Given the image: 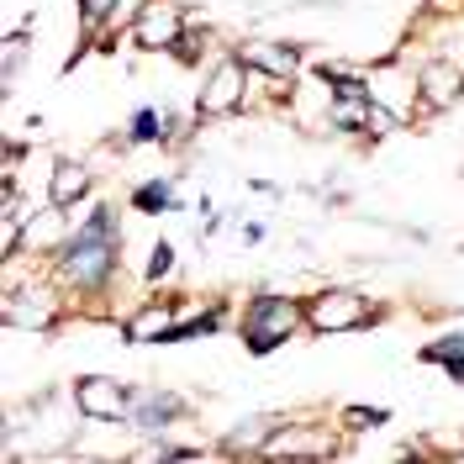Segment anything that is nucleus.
Returning a JSON list of instances; mask_svg holds the SVG:
<instances>
[{
  "label": "nucleus",
  "mask_w": 464,
  "mask_h": 464,
  "mask_svg": "<svg viewBox=\"0 0 464 464\" xmlns=\"http://www.w3.org/2000/svg\"><path fill=\"white\" fill-rule=\"evenodd\" d=\"M364 317H370V312H364V301H359L353 290H327V295H317V301H312V327H322V333L359 327Z\"/></svg>",
  "instance_id": "obj_4"
},
{
  "label": "nucleus",
  "mask_w": 464,
  "mask_h": 464,
  "mask_svg": "<svg viewBox=\"0 0 464 464\" xmlns=\"http://www.w3.org/2000/svg\"><path fill=\"white\" fill-rule=\"evenodd\" d=\"M243 58L269 74H295V48H285V43H254V48H243Z\"/></svg>",
  "instance_id": "obj_7"
},
{
  "label": "nucleus",
  "mask_w": 464,
  "mask_h": 464,
  "mask_svg": "<svg viewBox=\"0 0 464 464\" xmlns=\"http://www.w3.org/2000/svg\"><path fill=\"white\" fill-rule=\"evenodd\" d=\"M106 11H111V0H85V16H90V22H106Z\"/></svg>",
  "instance_id": "obj_17"
},
{
  "label": "nucleus",
  "mask_w": 464,
  "mask_h": 464,
  "mask_svg": "<svg viewBox=\"0 0 464 464\" xmlns=\"http://www.w3.org/2000/svg\"><path fill=\"white\" fill-rule=\"evenodd\" d=\"M74 401H80V411H85V417H101V422H121V411L132 406V396H127L116 380L90 375V380H80V385H74Z\"/></svg>",
  "instance_id": "obj_3"
},
{
  "label": "nucleus",
  "mask_w": 464,
  "mask_h": 464,
  "mask_svg": "<svg viewBox=\"0 0 464 464\" xmlns=\"http://www.w3.org/2000/svg\"><path fill=\"white\" fill-rule=\"evenodd\" d=\"M169 264H174V248H169V243H159V248H153V280H159V275H169Z\"/></svg>",
  "instance_id": "obj_14"
},
{
  "label": "nucleus",
  "mask_w": 464,
  "mask_h": 464,
  "mask_svg": "<svg viewBox=\"0 0 464 464\" xmlns=\"http://www.w3.org/2000/svg\"><path fill=\"white\" fill-rule=\"evenodd\" d=\"M237 101H243V63H237V58H227V63L211 74V85L201 90V111H211V116L232 111Z\"/></svg>",
  "instance_id": "obj_6"
},
{
  "label": "nucleus",
  "mask_w": 464,
  "mask_h": 464,
  "mask_svg": "<svg viewBox=\"0 0 464 464\" xmlns=\"http://www.w3.org/2000/svg\"><path fill=\"white\" fill-rule=\"evenodd\" d=\"M127 338H132V343H153V338H174V327H169V312H164V306H148V312H138V317L127 322Z\"/></svg>",
  "instance_id": "obj_8"
},
{
  "label": "nucleus",
  "mask_w": 464,
  "mask_h": 464,
  "mask_svg": "<svg viewBox=\"0 0 464 464\" xmlns=\"http://www.w3.org/2000/svg\"><path fill=\"white\" fill-rule=\"evenodd\" d=\"M428 95H433V106L454 101V74H449V69H433V74H428Z\"/></svg>",
  "instance_id": "obj_12"
},
{
  "label": "nucleus",
  "mask_w": 464,
  "mask_h": 464,
  "mask_svg": "<svg viewBox=\"0 0 464 464\" xmlns=\"http://www.w3.org/2000/svg\"><path fill=\"white\" fill-rule=\"evenodd\" d=\"M132 132H138V138H159V116H153V111H143L138 121H132Z\"/></svg>",
  "instance_id": "obj_15"
},
{
  "label": "nucleus",
  "mask_w": 464,
  "mask_h": 464,
  "mask_svg": "<svg viewBox=\"0 0 464 464\" xmlns=\"http://www.w3.org/2000/svg\"><path fill=\"white\" fill-rule=\"evenodd\" d=\"M174 37H179V5L148 0L138 11V48H169Z\"/></svg>",
  "instance_id": "obj_5"
},
{
  "label": "nucleus",
  "mask_w": 464,
  "mask_h": 464,
  "mask_svg": "<svg viewBox=\"0 0 464 464\" xmlns=\"http://www.w3.org/2000/svg\"><path fill=\"white\" fill-rule=\"evenodd\" d=\"M295 322H301L295 301H285V295H259L248 306V322H243V343L254 348V353H269L275 343H285L290 333H295Z\"/></svg>",
  "instance_id": "obj_2"
},
{
  "label": "nucleus",
  "mask_w": 464,
  "mask_h": 464,
  "mask_svg": "<svg viewBox=\"0 0 464 464\" xmlns=\"http://www.w3.org/2000/svg\"><path fill=\"white\" fill-rule=\"evenodd\" d=\"M269 428H275V417H259V422H248V433H232V454H243V449H259V438L269 433Z\"/></svg>",
  "instance_id": "obj_11"
},
{
  "label": "nucleus",
  "mask_w": 464,
  "mask_h": 464,
  "mask_svg": "<svg viewBox=\"0 0 464 464\" xmlns=\"http://www.w3.org/2000/svg\"><path fill=\"white\" fill-rule=\"evenodd\" d=\"M63 275L74 285H101L111 275V211H95L90 227H80V237L63 254Z\"/></svg>",
  "instance_id": "obj_1"
},
{
  "label": "nucleus",
  "mask_w": 464,
  "mask_h": 464,
  "mask_svg": "<svg viewBox=\"0 0 464 464\" xmlns=\"http://www.w3.org/2000/svg\"><path fill=\"white\" fill-rule=\"evenodd\" d=\"M348 422H353V428H370V422H385V411H364V406H353Z\"/></svg>",
  "instance_id": "obj_16"
},
{
  "label": "nucleus",
  "mask_w": 464,
  "mask_h": 464,
  "mask_svg": "<svg viewBox=\"0 0 464 464\" xmlns=\"http://www.w3.org/2000/svg\"><path fill=\"white\" fill-rule=\"evenodd\" d=\"M169 201H174L169 185H148V190H138V206H148V211H153V206H169Z\"/></svg>",
  "instance_id": "obj_13"
},
{
  "label": "nucleus",
  "mask_w": 464,
  "mask_h": 464,
  "mask_svg": "<svg viewBox=\"0 0 464 464\" xmlns=\"http://www.w3.org/2000/svg\"><path fill=\"white\" fill-rule=\"evenodd\" d=\"M90 190V174L80 164H58L53 169V206H74Z\"/></svg>",
  "instance_id": "obj_9"
},
{
  "label": "nucleus",
  "mask_w": 464,
  "mask_h": 464,
  "mask_svg": "<svg viewBox=\"0 0 464 464\" xmlns=\"http://www.w3.org/2000/svg\"><path fill=\"white\" fill-rule=\"evenodd\" d=\"M264 449H269V454H327V443H322V438H301V433L269 438Z\"/></svg>",
  "instance_id": "obj_10"
}]
</instances>
